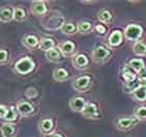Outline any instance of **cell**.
Wrapping results in <instances>:
<instances>
[{"mask_svg":"<svg viewBox=\"0 0 146 137\" xmlns=\"http://www.w3.org/2000/svg\"><path fill=\"white\" fill-rule=\"evenodd\" d=\"M86 105H87V103H86L85 98H82V96H75V98H72L69 101V107L74 112L82 113Z\"/></svg>","mask_w":146,"mask_h":137,"instance_id":"cell-10","label":"cell"},{"mask_svg":"<svg viewBox=\"0 0 146 137\" xmlns=\"http://www.w3.org/2000/svg\"><path fill=\"white\" fill-rule=\"evenodd\" d=\"M138 119L136 117H122L116 122V127L120 131H128L137 125Z\"/></svg>","mask_w":146,"mask_h":137,"instance_id":"cell-4","label":"cell"},{"mask_svg":"<svg viewBox=\"0 0 146 137\" xmlns=\"http://www.w3.org/2000/svg\"><path fill=\"white\" fill-rule=\"evenodd\" d=\"M52 78L56 82H65L69 78V73L64 68H55L52 72Z\"/></svg>","mask_w":146,"mask_h":137,"instance_id":"cell-17","label":"cell"},{"mask_svg":"<svg viewBox=\"0 0 146 137\" xmlns=\"http://www.w3.org/2000/svg\"><path fill=\"white\" fill-rule=\"evenodd\" d=\"M58 50L64 57H71L75 51V44L71 41H65L58 45Z\"/></svg>","mask_w":146,"mask_h":137,"instance_id":"cell-12","label":"cell"},{"mask_svg":"<svg viewBox=\"0 0 146 137\" xmlns=\"http://www.w3.org/2000/svg\"><path fill=\"white\" fill-rule=\"evenodd\" d=\"M49 137H64V136H62V135L58 134V133H51V134L49 135Z\"/></svg>","mask_w":146,"mask_h":137,"instance_id":"cell-36","label":"cell"},{"mask_svg":"<svg viewBox=\"0 0 146 137\" xmlns=\"http://www.w3.org/2000/svg\"><path fill=\"white\" fill-rule=\"evenodd\" d=\"M31 12L35 16H43L47 12V5L45 1H33L31 5Z\"/></svg>","mask_w":146,"mask_h":137,"instance_id":"cell-9","label":"cell"},{"mask_svg":"<svg viewBox=\"0 0 146 137\" xmlns=\"http://www.w3.org/2000/svg\"><path fill=\"white\" fill-rule=\"evenodd\" d=\"M35 69V62L29 57L21 58L16 62L15 71L19 74H28Z\"/></svg>","mask_w":146,"mask_h":137,"instance_id":"cell-1","label":"cell"},{"mask_svg":"<svg viewBox=\"0 0 146 137\" xmlns=\"http://www.w3.org/2000/svg\"><path fill=\"white\" fill-rule=\"evenodd\" d=\"M95 29L97 31V33H99V34L104 35V33H106V27H104V25L102 24H98L95 26Z\"/></svg>","mask_w":146,"mask_h":137,"instance_id":"cell-35","label":"cell"},{"mask_svg":"<svg viewBox=\"0 0 146 137\" xmlns=\"http://www.w3.org/2000/svg\"><path fill=\"white\" fill-rule=\"evenodd\" d=\"M133 98L138 102H145L146 101V87L144 86H139L136 88L131 93Z\"/></svg>","mask_w":146,"mask_h":137,"instance_id":"cell-22","label":"cell"},{"mask_svg":"<svg viewBox=\"0 0 146 137\" xmlns=\"http://www.w3.org/2000/svg\"><path fill=\"white\" fill-rule=\"evenodd\" d=\"M54 45L55 43L54 41L51 39V38H42V39L40 40V45H39V48L43 51H48L50 49H53L54 48Z\"/></svg>","mask_w":146,"mask_h":137,"instance_id":"cell-20","label":"cell"},{"mask_svg":"<svg viewBox=\"0 0 146 137\" xmlns=\"http://www.w3.org/2000/svg\"><path fill=\"white\" fill-rule=\"evenodd\" d=\"M72 64L76 69H85L88 67L89 64V59L87 55L78 53L72 57Z\"/></svg>","mask_w":146,"mask_h":137,"instance_id":"cell-11","label":"cell"},{"mask_svg":"<svg viewBox=\"0 0 146 137\" xmlns=\"http://www.w3.org/2000/svg\"><path fill=\"white\" fill-rule=\"evenodd\" d=\"M143 34V28L138 24H128L124 28V35L125 39L128 41H135L138 42Z\"/></svg>","mask_w":146,"mask_h":137,"instance_id":"cell-2","label":"cell"},{"mask_svg":"<svg viewBox=\"0 0 146 137\" xmlns=\"http://www.w3.org/2000/svg\"><path fill=\"white\" fill-rule=\"evenodd\" d=\"M14 19V9L11 7H2L0 11V20L3 23L12 21Z\"/></svg>","mask_w":146,"mask_h":137,"instance_id":"cell-19","label":"cell"},{"mask_svg":"<svg viewBox=\"0 0 146 137\" xmlns=\"http://www.w3.org/2000/svg\"><path fill=\"white\" fill-rule=\"evenodd\" d=\"M25 96L29 100H33V98H36L38 96V91H36V88H28L26 91H25Z\"/></svg>","mask_w":146,"mask_h":137,"instance_id":"cell-31","label":"cell"},{"mask_svg":"<svg viewBox=\"0 0 146 137\" xmlns=\"http://www.w3.org/2000/svg\"><path fill=\"white\" fill-rule=\"evenodd\" d=\"M76 31H77L76 26L73 23H71V22H66L63 25V27L61 28V31L64 35H73Z\"/></svg>","mask_w":146,"mask_h":137,"instance_id":"cell-29","label":"cell"},{"mask_svg":"<svg viewBox=\"0 0 146 137\" xmlns=\"http://www.w3.org/2000/svg\"><path fill=\"white\" fill-rule=\"evenodd\" d=\"M76 28H77V31L80 34H87L92 29V23L88 21H82L77 24Z\"/></svg>","mask_w":146,"mask_h":137,"instance_id":"cell-27","label":"cell"},{"mask_svg":"<svg viewBox=\"0 0 146 137\" xmlns=\"http://www.w3.org/2000/svg\"><path fill=\"white\" fill-rule=\"evenodd\" d=\"M128 65H129V66L134 69L135 72H139L142 68L145 67V64H144L143 59H141V58L131 59V61L128 62Z\"/></svg>","mask_w":146,"mask_h":137,"instance_id":"cell-25","label":"cell"},{"mask_svg":"<svg viewBox=\"0 0 146 137\" xmlns=\"http://www.w3.org/2000/svg\"><path fill=\"white\" fill-rule=\"evenodd\" d=\"M1 134L3 137H15L17 134V130L14 125L9 122H5L1 126Z\"/></svg>","mask_w":146,"mask_h":137,"instance_id":"cell-18","label":"cell"},{"mask_svg":"<svg viewBox=\"0 0 146 137\" xmlns=\"http://www.w3.org/2000/svg\"><path fill=\"white\" fill-rule=\"evenodd\" d=\"M137 76H138V80H139V82H145L146 81V66L144 68L137 72Z\"/></svg>","mask_w":146,"mask_h":137,"instance_id":"cell-33","label":"cell"},{"mask_svg":"<svg viewBox=\"0 0 146 137\" xmlns=\"http://www.w3.org/2000/svg\"><path fill=\"white\" fill-rule=\"evenodd\" d=\"M7 57H9V53L5 49H1L0 50V63L1 65H3L4 63L7 62Z\"/></svg>","mask_w":146,"mask_h":137,"instance_id":"cell-32","label":"cell"},{"mask_svg":"<svg viewBox=\"0 0 146 137\" xmlns=\"http://www.w3.org/2000/svg\"><path fill=\"white\" fill-rule=\"evenodd\" d=\"M16 108H17L19 114L21 116H24V117L33 115L35 112L34 106L26 101H19L16 105Z\"/></svg>","mask_w":146,"mask_h":137,"instance_id":"cell-7","label":"cell"},{"mask_svg":"<svg viewBox=\"0 0 146 137\" xmlns=\"http://www.w3.org/2000/svg\"><path fill=\"white\" fill-rule=\"evenodd\" d=\"M122 76H123V80H124L125 83L135 82V80H136V73H135L134 69H133L128 64L123 66V69H122Z\"/></svg>","mask_w":146,"mask_h":137,"instance_id":"cell-15","label":"cell"},{"mask_svg":"<svg viewBox=\"0 0 146 137\" xmlns=\"http://www.w3.org/2000/svg\"><path fill=\"white\" fill-rule=\"evenodd\" d=\"M91 86V78L88 76H79L73 82L72 87L77 92H86Z\"/></svg>","mask_w":146,"mask_h":137,"instance_id":"cell-3","label":"cell"},{"mask_svg":"<svg viewBox=\"0 0 146 137\" xmlns=\"http://www.w3.org/2000/svg\"><path fill=\"white\" fill-rule=\"evenodd\" d=\"M92 60L96 63H101L110 57V50L104 46H98L92 51Z\"/></svg>","mask_w":146,"mask_h":137,"instance_id":"cell-5","label":"cell"},{"mask_svg":"<svg viewBox=\"0 0 146 137\" xmlns=\"http://www.w3.org/2000/svg\"><path fill=\"white\" fill-rule=\"evenodd\" d=\"M82 115L86 118L95 119L98 117V108L94 103H87L82 112Z\"/></svg>","mask_w":146,"mask_h":137,"instance_id":"cell-8","label":"cell"},{"mask_svg":"<svg viewBox=\"0 0 146 137\" xmlns=\"http://www.w3.org/2000/svg\"><path fill=\"white\" fill-rule=\"evenodd\" d=\"M65 23L66 22L63 16H52L46 22L45 28L49 31H56V29H61Z\"/></svg>","mask_w":146,"mask_h":137,"instance_id":"cell-6","label":"cell"},{"mask_svg":"<svg viewBox=\"0 0 146 137\" xmlns=\"http://www.w3.org/2000/svg\"><path fill=\"white\" fill-rule=\"evenodd\" d=\"M39 129H40V132H41L42 134H44V135L50 134V132H51L52 129H53V122H52V119H50V118L42 119L39 125Z\"/></svg>","mask_w":146,"mask_h":137,"instance_id":"cell-16","label":"cell"},{"mask_svg":"<svg viewBox=\"0 0 146 137\" xmlns=\"http://www.w3.org/2000/svg\"><path fill=\"white\" fill-rule=\"evenodd\" d=\"M62 55H63L61 53V51L58 49H55V48L50 49V50L45 52L46 59L51 62H58L62 59Z\"/></svg>","mask_w":146,"mask_h":137,"instance_id":"cell-24","label":"cell"},{"mask_svg":"<svg viewBox=\"0 0 146 137\" xmlns=\"http://www.w3.org/2000/svg\"><path fill=\"white\" fill-rule=\"evenodd\" d=\"M14 19L16 21H24L26 19L25 11L21 7H15L14 9Z\"/></svg>","mask_w":146,"mask_h":137,"instance_id":"cell-30","label":"cell"},{"mask_svg":"<svg viewBox=\"0 0 146 137\" xmlns=\"http://www.w3.org/2000/svg\"><path fill=\"white\" fill-rule=\"evenodd\" d=\"M97 18H98V20L101 22V23L109 24V23H111V21H112L113 16H112V14H111V12H110L109 9H100V11L98 12Z\"/></svg>","mask_w":146,"mask_h":137,"instance_id":"cell-21","label":"cell"},{"mask_svg":"<svg viewBox=\"0 0 146 137\" xmlns=\"http://www.w3.org/2000/svg\"><path fill=\"white\" fill-rule=\"evenodd\" d=\"M122 38H123V35H122V33L120 31H112V34L110 35L109 39H108V44L111 47H116L119 44H121Z\"/></svg>","mask_w":146,"mask_h":137,"instance_id":"cell-14","label":"cell"},{"mask_svg":"<svg viewBox=\"0 0 146 137\" xmlns=\"http://www.w3.org/2000/svg\"><path fill=\"white\" fill-rule=\"evenodd\" d=\"M18 114L19 113H18V111H17V108H15L14 106L9 107V112H7V114H6L4 120L11 124V122H15L16 119H17Z\"/></svg>","mask_w":146,"mask_h":137,"instance_id":"cell-26","label":"cell"},{"mask_svg":"<svg viewBox=\"0 0 146 137\" xmlns=\"http://www.w3.org/2000/svg\"><path fill=\"white\" fill-rule=\"evenodd\" d=\"M133 51L138 57H144L146 55V44L141 41L135 42L133 45Z\"/></svg>","mask_w":146,"mask_h":137,"instance_id":"cell-23","label":"cell"},{"mask_svg":"<svg viewBox=\"0 0 146 137\" xmlns=\"http://www.w3.org/2000/svg\"><path fill=\"white\" fill-rule=\"evenodd\" d=\"M82 3H87V4H91V3H93V1H82Z\"/></svg>","mask_w":146,"mask_h":137,"instance_id":"cell-37","label":"cell"},{"mask_svg":"<svg viewBox=\"0 0 146 137\" xmlns=\"http://www.w3.org/2000/svg\"><path fill=\"white\" fill-rule=\"evenodd\" d=\"M22 43L25 47H27L29 49H35L36 47H39L40 40L34 35H26L22 39Z\"/></svg>","mask_w":146,"mask_h":137,"instance_id":"cell-13","label":"cell"},{"mask_svg":"<svg viewBox=\"0 0 146 137\" xmlns=\"http://www.w3.org/2000/svg\"><path fill=\"white\" fill-rule=\"evenodd\" d=\"M134 117H136L138 120H146V106L136 108L134 111Z\"/></svg>","mask_w":146,"mask_h":137,"instance_id":"cell-28","label":"cell"},{"mask_svg":"<svg viewBox=\"0 0 146 137\" xmlns=\"http://www.w3.org/2000/svg\"><path fill=\"white\" fill-rule=\"evenodd\" d=\"M7 112H9V108L6 106H4V105H1V106H0V117L2 119H4L6 114H7Z\"/></svg>","mask_w":146,"mask_h":137,"instance_id":"cell-34","label":"cell"}]
</instances>
